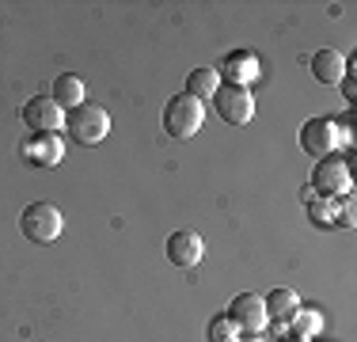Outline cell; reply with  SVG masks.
I'll list each match as a JSON object with an SVG mask.
<instances>
[{
	"instance_id": "8",
	"label": "cell",
	"mask_w": 357,
	"mask_h": 342,
	"mask_svg": "<svg viewBox=\"0 0 357 342\" xmlns=\"http://www.w3.org/2000/svg\"><path fill=\"white\" fill-rule=\"evenodd\" d=\"M228 320L240 327V335H262V331L270 327L266 320V301H262L259 293H240L232 297V304H228Z\"/></svg>"
},
{
	"instance_id": "1",
	"label": "cell",
	"mask_w": 357,
	"mask_h": 342,
	"mask_svg": "<svg viewBox=\"0 0 357 342\" xmlns=\"http://www.w3.org/2000/svg\"><path fill=\"white\" fill-rule=\"evenodd\" d=\"M350 141V126L338 122V118H327V114H316L301 126V149L308 152L312 160H323V156H335L338 144Z\"/></svg>"
},
{
	"instance_id": "10",
	"label": "cell",
	"mask_w": 357,
	"mask_h": 342,
	"mask_svg": "<svg viewBox=\"0 0 357 342\" xmlns=\"http://www.w3.org/2000/svg\"><path fill=\"white\" fill-rule=\"evenodd\" d=\"M167 262L178 270H190V267H198L202 262V255H206V244H202V236L198 232H190V228H178V232L167 236Z\"/></svg>"
},
{
	"instance_id": "12",
	"label": "cell",
	"mask_w": 357,
	"mask_h": 342,
	"mask_svg": "<svg viewBox=\"0 0 357 342\" xmlns=\"http://www.w3.org/2000/svg\"><path fill=\"white\" fill-rule=\"evenodd\" d=\"M308 68H312V76H316L319 84H331V88H335V84L346 76V54H338L335 46H323L308 57Z\"/></svg>"
},
{
	"instance_id": "9",
	"label": "cell",
	"mask_w": 357,
	"mask_h": 342,
	"mask_svg": "<svg viewBox=\"0 0 357 342\" xmlns=\"http://www.w3.org/2000/svg\"><path fill=\"white\" fill-rule=\"evenodd\" d=\"M217 76H220V84L251 88V84L262 76V65H259V57H255L251 50H232V54H225V61L217 65Z\"/></svg>"
},
{
	"instance_id": "6",
	"label": "cell",
	"mask_w": 357,
	"mask_h": 342,
	"mask_svg": "<svg viewBox=\"0 0 357 342\" xmlns=\"http://www.w3.org/2000/svg\"><path fill=\"white\" fill-rule=\"evenodd\" d=\"M213 110L220 122L228 126H248L255 118V96L251 88H236V84H220L213 96Z\"/></svg>"
},
{
	"instance_id": "17",
	"label": "cell",
	"mask_w": 357,
	"mask_h": 342,
	"mask_svg": "<svg viewBox=\"0 0 357 342\" xmlns=\"http://www.w3.org/2000/svg\"><path fill=\"white\" fill-rule=\"evenodd\" d=\"M289 331L301 339H316L323 331V312L319 308H296V315L289 320Z\"/></svg>"
},
{
	"instance_id": "5",
	"label": "cell",
	"mask_w": 357,
	"mask_h": 342,
	"mask_svg": "<svg viewBox=\"0 0 357 342\" xmlns=\"http://www.w3.org/2000/svg\"><path fill=\"white\" fill-rule=\"evenodd\" d=\"M20 228L31 244H54L65 232V213L54 202H31L20 217Z\"/></svg>"
},
{
	"instance_id": "3",
	"label": "cell",
	"mask_w": 357,
	"mask_h": 342,
	"mask_svg": "<svg viewBox=\"0 0 357 342\" xmlns=\"http://www.w3.org/2000/svg\"><path fill=\"white\" fill-rule=\"evenodd\" d=\"M65 130H69V137L76 144H84V149H91V144L107 141L110 133V114L99 103H80L76 110H69L65 114Z\"/></svg>"
},
{
	"instance_id": "2",
	"label": "cell",
	"mask_w": 357,
	"mask_h": 342,
	"mask_svg": "<svg viewBox=\"0 0 357 342\" xmlns=\"http://www.w3.org/2000/svg\"><path fill=\"white\" fill-rule=\"evenodd\" d=\"M206 126V103H198L194 96L178 91L164 103V130L175 137V141H190L194 133Z\"/></svg>"
},
{
	"instance_id": "20",
	"label": "cell",
	"mask_w": 357,
	"mask_h": 342,
	"mask_svg": "<svg viewBox=\"0 0 357 342\" xmlns=\"http://www.w3.org/2000/svg\"><path fill=\"white\" fill-rule=\"evenodd\" d=\"M240 342H266L262 335H240Z\"/></svg>"
},
{
	"instance_id": "19",
	"label": "cell",
	"mask_w": 357,
	"mask_h": 342,
	"mask_svg": "<svg viewBox=\"0 0 357 342\" xmlns=\"http://www.w3.org/2000/svg\"><path fill=\"white\" fill-rule=\"evenodd\" d=\"M278 342H312V339H301V335H293V331H285V335L278 339Z\"/></svg>"
},
{
	"instance_id": "4",
	"label": "cell",
	"mask_w": 357,
	"mask_h": 342,
	"mask_svg": "<svg viewBox=\"0 0 357 342\" xmlns=\"http://www.w3.org/2000/svg\"><path fill=\"white\" fill-rule=\"evenodd\" d=\"M312 194H319V198H346V194L354 191V175H350V164H346L342 156H323L316 160V168H312V183H308Z\"/></svg>"
},
{
	"instance_id": "16",
	"label": "cell",
	"mask_w": 357,
	"mask_h": 342,
	"mask_svg": "<svg viewBox=\"0 0 357 342\" xmlns=\"http://www.w3.org/2000/svg\"><path fill=\"white\" fill-rule=\"evenodd\" d=\"M217 88H220V76H217V68H194L190 76H186V96H194L198 103H213L217 96Z\"/></svg>"
},
{
	"instance_id": "13",
	"label": "cell",
	"mask_w": 357,
	"mask_h": 342,
	"mask_svg": "<svg viewBox=\"0 0 357 342\" xmlns=\"http://www.w3.org/2000/svg\"><path fill=\"white\" fill-rule=\"evenodd\" d=\"M266 301V320L274 323L278 335H285L289 331V320L296 315V308H301V297L293 293V289H274L270 297H262Z\"/></svg>"
},
{
	"instance_id": "15",
	"label": "cell",
	"mask_w": 357,
	"mask_h": 342,
	"mask_svg": "<svg viewBox=\"0 0 357 342\" xmlns=\"http://www.w3.org/2000/svg\"><path fill=\"white\" fill-rule=\"evenodd\" d=\"M304 209H308V217L316 221V225L331 228L338 225V213H342V198H319V194H304Z\"/></svg>"
},
{
	"instance_id": "18",
	"label": "cell",
	"mask_w": 357,
	"mask_h": 342,
	"mask_svg": "<svg viewBox=\"0 0 357 342\" xmlns=\"http://www.w3.org/2000/svg\"><path fill=\"white\" fill-rule=\"evenodd\" d=\"M209 342H240V327H236L228 315H217L209 323Z\"/></svg>"
},
{
	"instance_id": "11",
	"label": "cell",
	"mask_w": 357,
	"mask_h": 342,
	"mask_svg": "<svg viewBox=\"0 0 357 342\" xmlns=\"http://www.w3.org/2000/svg\"><path fill=\"white\" fill-rule=\"evenodd\" d=\"M23 156L38 168H57L65 160V141L61 133H46V137H27L23 144Z\"/></svg>"
},
{
	"instance_id": "14",
	"label": "cell",
	"mask_w": 357,
	"mask_h": 342,
	"mask_svg": "<svg viewBox=\"0 0 357 342\" xmlns=\"http://www.w3.org/2000/svg\"><path fill=\"white\" fill-rule=\"evenodd\" d=\"M84 91H88V88H84L80 76H76V73H61V76L54 80V91H50V99H54L57 107L69 114V110H76V107L84 103Z\"/></svg>"
},
{
	"instance_id": "7",
	"label": "cell",
	"mask_w": 357,
	"mask_h": 342,
	"mask_svg": "<svg viewBox=\"0 0 357 342\" xmlns=\"http://www.w3.org/2000/svg\"><path fill=\"white\" fill-rule=\"evenodd\" d=\"M23 126L31 130V137L61 133L65 130V110L50 96H31L27 103H23Z\"/></svg>"
}]
</instances>
